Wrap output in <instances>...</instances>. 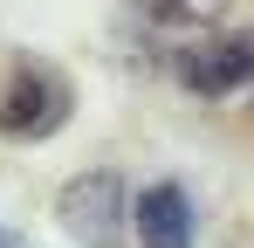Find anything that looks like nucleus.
I'll use <instances>...</instances> for the list:
<instances>
[{
	"label": "nucleus",
	"instance_id": "7ed1b4c3",
	"mask_svg": "<svg viewBox=\"0 0 254 248\" xmlns=\"http://www.w3.org/2000/svg\"><path fill=\"white\" fill-rule=\"evenodd\" d=\"M179 76L199 97H234L241 83H254V35H227V41H206V48H186Z\"/></svg>",
	"mask_w": 254,
	"mask_h": 248
},
{
	"label": "nucleus",
	"instance_id": "20e7f679",
	"mask_svg": "<svg viewBox=\"0 0 254 248\" xmlns=\"http://www.w3.org/2000/svg\"><path fill=\"white\" fill-rule=\"evenodd\" d=\"M137 248H192V200L179 186H151L137 200Z\"/></svg>",
	"mask_w": 254,
	"mask_h": 248
},
{
	"label": "nucleus",
	"instance_id": "f03ea898",
	"mask_svg": "<svg viewBox=\"0 0 254 248\" xmlns=\"http://www.w3.org/2000/svg\"><path fill=\"white\" fill-rule=\"evenodd\" d=\"M69 118V90L48 69H14V83L0 90V131L7 138H48Z\"/></svg>",
	"mask_w": 254,
	"mask_h": 248
},
{
	"label": "nucleus",
	"instance_id": "f257e3e1",
	"mask_svg": "<svg viewBox=\"0 0 254 248\" xmlns=\"http://www.w3.org/2000/svg\"><path fill=\"white\" fill-rule=\"evenodd\" d=\"M55 214H62V228H69L76 242L117 248L124 242V179H117V172H76V179L62 186Z\"/></svg>",
	"mask_w": 254,
	"mask_h": 248
}]
</instances>
